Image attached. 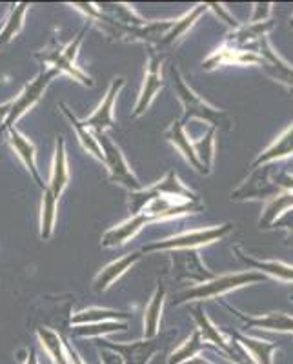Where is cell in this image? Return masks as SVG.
Instances as JSON below:
<instances>
[{
    "instance_id": "36",
    "label": "cell",
    "mask_w": 293,
    "mask_h": 364,
    "mask_svg": "<svg viewBox=\"0 0 293 364\" xmlns=\"http://www.w3.org/2000/svg\"><path fill=\"white\" fill-rule=\"evenodd\" d=\"M184 364H211V363H208V360H204V359H197V357H193V359L186 360Z\"/></svg>"
},
{
    "instance_id": "11",
    "label": "cell",
    "mask_w": 293,
    "mask_h": 364,
    "mask_svg": "<svg viewBox=\"0 0 293 364\" xmlns=\"http://www.w3.org/2000/svg\"><path fill=\"white\" fill-rule=\"evenodd\" d=\"M141 259H142V252H133L124 257H120V259H117V261L110 262L107 266H104V268L97 273L95 279H93V290H95L97 294L106 291L107 288L117 281V279L122 277V275H124L132 266H135L137 262L141 261Z\"/></svg>"
},
{
    "instance_id": "25",
    "label": "cell",
    "mask_w": 293,
    "mask_h": 364,
    "mask_svg": "<svg viewBox=\"0 0 293 364\" xmlns=\"http://www.w3.org/2000/svg\"><path fill=\"white\" fill-rule=\"evenodd\" d=\"M203 348H204V343L203 339H201V331L195 330L193 333H191L190 339H188L186 343H182L181 346H179L171 355H169L168 364H184L186 360L193 359V357L203 350Z\"/></svg>"
},
{
    "instance_id": "10",
    "label": "cell",
    "mask_w": 293,
    "mask_h": 364,
    "mask_svg": "<svg viewBox=\"0 0 293 364\" xmlns=\"http://www.w3.org/2000/svg\"><path fill=\"white\" fill-rule=\"evenodd\" d=\"M124 87V79L122 77H117L112 80L110 87L106 91V97L102 99V102L99 104V108L93 112V115L87 117L86 120H82L86 128H93L95 133H102L106 129L115 128V119H113V106H115L117 95L119 91Z\"/></svg>"
},
{
    "instance_id": "16",
    "label": "cell",
    "mask_w": 293,
    "mask_h": 364,
    "mask_svg": "<svg viewBox=\"0 0 293 364\" xmlns=\"http://www.w3.org/2000/svg\"><path fill=\"white\" fill-rule=\"evenodd\" d=\"M166 299V286L164 282L159 279L157 290L153 294L151 301L146 306L144 311V339H153L159 336V326H161V317H162V306H164Z\"/></svg>"
},
{
    "instance_id": "14",
    "label": "cell",
    "mask_w": 293,
    "mask_h": 364,
    "mask_svg": "<svg viewBox=\"0 0 293 364\" xmlns=\"http://www.w3.org/2000/svg\"><path fill=\"white\" fill-rule=\"evenodd\" d=\"M190 311H191V315H193L195 321H197V324H198L197 330L201 331V339H203V343L204 341H206V343H213L215 346H219L220 350H223V352L226 353L230 359L235 360L237 364H248V363H244L239 355H235V353H233V348L226 343V339L220 336L219 330H217V328L211 324V321L208 318V315L204 314L203 304H195V306H191Z\"/></svg>"
},
{
    "instance_id": "24",
    "label": "cell",
    "mask_w": 293,
    "mask_h": 364,
    "mask_svg": "<svg viewBox=\"0 0 293 364\" xmlns=\"http://www.w3.org/2000/svg\"><path fill=\"white\" fill-rule=\"evenodd\" d=\"M237 341L252 353L255 364H273L272 353L277 350V344L262 343V341L257 339H248V337L244 336H237Z\"/></svg>"
},
{
    "instance_id": "9",
    "label": "cell",
    "mask_w": 293,
    "mask_h": 364,
    "mask_svg": "<svg viewBox=\"0 0 293 364\" xmlns=\"http://www.w3.org/2000/svg\"><path fill=\"white\" fill-rule=\"evenodd\" d=\"M162 70V57L157 53V50L149 48L148 51V66H146V75H144V84H142L141 95L135 104V109L132 113V119H139L141 115H144L146 109L149 108V104L153 102L155 95L164 86V80L161 77Z\"/></svg>"
},
{
    "instance_id": "6",
    "label": "cell",
    "mask_w": 293,
    "mask_h": 364,
    "mask_svg": "<svg viewBox=\"0 0 293 364\" xmlns=\"http://www.w3.org/2000/svg\"><path fill=\"white\" fill-rule=\"evenodd\" d=\"M231 232V224H223V226L208 228V230H198V232H190L182 233L177 237H169V239L159 240V242H151V245H146L141 250L142 253H151L159 252V250H191L197 248L201 245H210L213 240L223 239L224 235Z\"/></svg>"
},
{
    "instance_id": "8",
    "label": "cell",
    "mask_w": 293,
    "mask_h": 364,
    "mask_svg": "<svg viewBox=\"0 0 293 364\" xmlns=\"http://www.w3.org/2000/svg\"><path fill=\"white\" fill-rule=\"evenodd\" d=\"M99 348H106V350H112L117 355H120L122 363L124 364H149L151 357L157 352L162 350V344L159 341V337H153V339H144V341H135V343H112V341L100 339V343H97Z\"/></svg>"
},
{
    "instance_id": "1",
    "label": "cell",
    "mask_w": 293,
    "mask_h": 364,
    "mask_svg": "<svg viewBox=\"0 0 293 364\" xmlns=\"http://www.w3.org/2000/svg\"><path fill=\"white\" fill-rule=\"evenodd\" d=\"M70 181V171H68L66 159V142L63 136H58L55 144L53 166H51L50 182L46 184L44 199H42V213H41V239H51L55 230V219H57V204L64 188Z\"/></svg>"
},
{
    "instance_id": "29",
    "label": "cell",
    "mask_w": 293,
    "mask_h": 364,
    "mask_svg": "<svg viewBox=\"0 0 293 364\" xmlns=\"http://www.w3.org/2000/svg\"><path fill=\"white\" fill-rule=\"evenodd\" d=\"M213 136H215V128H211L206 139L201 142H197L193 148L195 155H197L198 162L203 164L204 173L206 175L211 171V162H213Z\"/></svg>"
},
{
    "instance_id": "34",
    "label": "cell",
    "mask_w": 293,
    "mask_h": 364,
    "mask_svg": "<svg viewBox=\"0 0 293 364\" xmlns=\"http://www.w3.org/2000/svg\"><path fill=\"white\" fill-rule=\"evenodd\" d=\"M64 346H66V352H68V357H70L71 364H84L82 357L79 355V352H77L70 343H64Z\"/></svg>"
},
{
    "instance_id": "7",
    "label": "cell",
    "mask_w": 293,
    "mask_h": 364,
    "mask_svg": "<svg viewBox=\"0 0 293 364\" xmlns=\"http://www.w3.org/2000/svg\"><path fill=\"white\" fill-rule=\"evenodd\" d=\"M255 281H265V275L260 273H235V275H223L219 279H213L210 282H204V284H198L195 288H190L188 291L181 294L175 301V304H182V302H188L191 299H210L217 297V295L224 294L228 290H233V288H239V286L248 284V282Z\"/></svg>"
},
{
    "instance_id": "23",
    "label": "cell",
    "mask_w": 293,
    "mask_h": 364,
    "mask_svg": "<svg viewBox=\"0 0 293 364\" xmlns=\"http://www.w3.org/2000/svg\"><path fill=\"white\" fill-rule=\"evenodd\" d=\"M128 330V323H120V321H106V323L95 324H82V326L73 328L75 337H100L106 333H117V331Z\"/></svg>"
},
{
    "instance_id": "20",
    "label": "cell",
    "mask_w": 293,
    "mask_h": 364,
    "mask_svg": "<svg viewBox=\"0 0 293 364\" xmlns=\"http://www.w3.org/2000/svg\"><path fill=\"white\" fill-rule=\"evenodd\" d=\"M37 337L55 364H71L64 341L58 337L57 331L50 330V328H37Z\"/></svg>"
},
{
    "instance_id": "33",
    "label": "cell",
    "mask_w": 293,
    "mask_h": 364,
    "mask_svg": "<svg viewBox=\"0 0 293 364\" xmlns=\"http://www.w3.org/2000/svg\"><path fill=\"white\" fill-rule=\"evenodd\" d=\"M18 355H21L22 364H38V359H37V353H35V350H24V352H21Z\"/></svg>"
},
{
    "instance_id": "2",
    "label": "cell",
    "mask_w": 293,
    "mask_h": 364,
    "mask_svg": "<svg viewBox=\"0 0 293 364\" xmlns=\"http://www.w3.org/2000/svg\"><path fill=\"white\" fill-rule=\"evenodd\" d=\"M87 29H90V24L84 26L79 31V35H77L70 44L64 46V48L37 51L33 57L37 58L38 63L50 64V66L53 68V70H57L58 73H68L70 77H73L75 80H79L80 84H84V86H93V79H91L90 75H86L82 70H79V68L75 66V58H77V53H79V48L84 41V35L87 33Z\"/></svg>"
},
{
    "instance_id": "17",
    "label": "cell",
    "mask_w": 293,
    "mask_h": 364,
    "mask_svg": "<svg viewBox=\"0 0 293 364\" xmlns=\"http://www.w3.org/2000/svg\"><path fill=\"white\" fill-rule=\"evenodd\" d=\"M58 108L63 109V113H64V115H66V119L71 122V126H73L75 133H77V136H79L80 144H82V148L86 149L87 154L93 155V157H95L97 161L104 162L102 149H100V144H99V141H97L95 133H91L90 128H86L82 120H79V119H77V117L73 115V112H71V109L68 108L66 104L60 102V104H58Z\"/></svg>"
},
{
    "instance_id": "4",
    "label": "cell",
    "mask_w": 293,
    "mask_h": 364,
    "mask_svg": "<svg viewBox=\"0 0 293 364\" xmlns=\"http://www.w3.org/2000/svg\"><path fill=\"white\" fill-rule=\"evenodd\" d=\"M97 141H99L100 149H102L104 155V164L107 166V171H110V182L113 184H119V186L126 188L128 191H139L142 190L141 181L133 175V171L129 170L128 162H126L124 155L120 151L119 146L107 136V133H95Z\"/></svg>"
},
{
    "instance_id": "3",
    "label": "cell",
    "mask_w": 293,
    "mask_h": 364,
    "mask_svg": "<svg viewBox=\"0 0 293 364\" xmlns=\"http://www.w3.org/2000/svg\"><path fill=\"white\" fill-rule=\"evenodd\" d=\"M169 73H171V80H174V87L175 91H177V97L181 99L182 106H184V112H186L184 113V119L181 120L182 124H184L190 117H198V119H204L208 120V122H211L213 128H219V126H226L228 128L230 119H228L226 113L211 108L210 104L204 102L198 95H195V91L184 82V79L181 77V73H179L175 64L169 68Z\"/></svg>"
},
{
    "instance_id": "13",
    "label": "cell",
    "mask_w": 293,
    "mask_h": 364,
    "mask_svg": "<svg viewBox=\"0 0 293 364\" xmlns=\"http://www.w3.org/2000/svg\"><path fill=\"white\" fill-rule=\"evenodd\" d=\"M174 259V275L177 279H193V281H206L211 279V273L206 272L195 248L191 250H179L171 255Z\"/></svg>"
},
{
    "instance_id": "31",
    "label": "cell",
    "mask_w": 293,
    "mask_h": 364,
    "mask_svg": "<svg viewBox=\"0 0 293 364\" xmlns=\"http://www.w3.org/2000/svg\"><path fill=\"white\" fill-rule=\"evenodd\" d=\"M100 363L102 364H124L120 355H117L112 350H106V348H100Z\"/></svg>"
},
{
    "instance_id": "22",
    "label": "cell",
    "mask_w": 293,
    "mask_h": 364,
    "mask_svg": "<svg viewBox=\"0 0 293 364\" xmlns=\"http://www.w3.org/2000/svg\"><path fill=\"white\" fill-rule=\"evenodd\" d=\"M206 9H208L206 4H198L197 8L193 9V11L186 13V15H184L182 18H179V21H174V24H171L169 31L166 33V37L162 38V42H161V46H159V48H166V46L174 44V42L177 41V38L181 37V35L184 33L188 28H191V26H193V22L197 21V18L201 17L204 11H206Z\"/></svg>"
},
{
    "instance_id": "32",
    "label": "cell",
    "mask_w": 293,
    "mask_h": 364,
    "mask_svg": "<svg viewBox=\"0 0 293 364\" xmlns=\"http://www.w3.org/2000/svg\"><path fill=\"white\" fill-rule=\"evenodd\" d=\"M206 8H211V9H213V11L217 13V15H220V17H223L224 21H226L228 24H230V26H237V21H235V18H231L230 15H228V13L224 11V8H223V6H220V4H215V2H211V4H206Z\"/></svg>"
},
{
    "instance_id": "12",
    "label": "cell",
    "mask_w": 293,
    "mask_h": 364,
    "mask_svg": "<svg viewBox=\"0 0 293 364\" xmlns=\"http://www.w3.org/2000/svg\"><path fill=\"white\" fill-rule=\"evenodd\" d=\"M148 223H151V219H149L146 213H142V211L141 213H137V215H132L128 220L120 223L119 226L107 230L102 235L100 245H102L104 248H115V246L126 245V242H128L129 239H133V237L141 232L142 228Z\"/></svg>"
},
{
    "instance_id": "21",
    "label": "cell",
    "mask_w": 293,
    "mask_h": 364,
    "mask_svg": "<svg viewBox=\"0 0 293 364\" xmlns=\"http://www.w3.org/2000/svg\"><path fill=\"white\" fill-rule=\"evenodd\" d=\"M28 8L29 6L26 4V2H21V4L13 6L8 21H6V24H4V28L0 29V48H4L6 44H9L13 38L21 33L22 28H24V17H26V13H28Z\"/></svg>"
},
{
    "instance_id": "18",
    "label": "cell",
    "mask_w": 293,
    "mask_h": 364,
    "mask_svg": "<svg viewBox=\"0 0 293 364\" xmlns=\"http://www.w3.org/2000/svg\"><path fill=\"white\" fill-rule=\"evenodd\" d=\"M166 139H168V141L171 142V144H174L182 155H184V157H186V161L193 166L195 170L204 173L203 164L198 162L197 155H195V149L193 146L190 144V139L186 136V133H184V124H182V122H174V124L169 126V129L166 132Z\"/></svg>"
},
{
    "instance_id": "30",
    "label": "cell",
    "mask_w": 293,
    "mask_h": 364,
    "mask_svg": "<svg viewBox=\"0 0 293 364\" xmlns=\"http://www.w3.org/2000/svg\"><path fill=\"white\" fill-rule=\"evenodd\" d=\"M262 48H265V53L266 57L270 58L273 63V66H275V75H277V79H282L286 80V82L293 84V70H289V68H286L284 64L279 60V58L275 57V55L272 53V50L268 48V44H266V41H262Z\"/></svg>"
},
{
    "instance_id": "5",
    "label": "cell",
    "mask_w": 293,
    "mask_h": 364,
    "mask_svg": "<svg viewBox=\"0 0 293 364\" xmlns=\"http://www.w3.org/2000/svg\"><path fill=\"white\" fill-rule=\"evenodd\" d=\"M57 75H58L57 70H53V68H46V70H42L41 73L37 75V79L31 80V82L22 90V93L17 97V99L11 100V109H9L8 120H6L4 128L0 129V133L6 132V129L9 128H15V122H17V120L28 112V109L33 108L35 104L41 100L46 87L50 86L51 80H53Z\"/></svg>"
},
{
    "instance_id": "28",
    "label": "cell",
    "mask_w": 293,
    "mask_h": 364,
    "mask_svg": "<svg viewBox=\"0 0 293 364\" xmlns=\"http://www.w3.org/2000/svg\"><path fill=\"white\" fill-rule=\"evenodd\" d=\"M237 252L240 253V250H237ZM240 259H243V261L246 262V264L255 266V268H260V269H265V272L272 273V275H277V277L284 279V281H293V268H289V266L281 264V262H259V261H253V259H250V257L243 255V253H240Z\"/></svg>"
},
{
    "instance_id": "27",
    "label": "cell",
    "mask_w": 293,
    "mask_h": 364,
    "mask_svg": "<svg viewBox=\"0 0 293 364\" xmlns=\"http://www.w3.org/2000/svg\"><path fill=\"white\" fill-rule=\"evenodd\" d=\"M293 154V128H289L284 135L279 139L277 142H273L268 149L265 151V155H260L259 159L255 161V166H259L260 162L272 161V159H279L284 157V155Z\"/></svg>"
},
{
    "instance_id": "26",
    "label": "cell",
    "mask_w": 293,
    "mask_h": 364,
    "mask_svg": "<svg viewBox=\"0 0 293 364\" xmlns=\"http://www.w3.org/2000/svg\"><path fill=\"white\" fill-rule=\"evenodd\" d=\"M246 324L250 328H268V330H279V331H293V318L284 314H270L266 317L259 318H246Z\"/></svg>"
},
{
    "instance_id": "15",
    "label": "cell",
    "mask_w": 293,
    "mask_h": 364,
    "mask_svg": "<svg viewBox=\"0 0 293 364\" xmlns=\"http://www.w3.org/2000/svg\"><path fill=\"white\" fill-rule=\"evenodd\" d=\"M9 144H11V148L15 149V154L21 157V161L24 162V166L28 168L29 175L33 177V181L37 182V186L41 188L42 191L46 190V184L44 181H42L41 173H38V168H37V161H35V146L33 142L29 141L28 136L22 135L21 132H18L17 128H9Z\"/></svg>"
},
{
    "instance_id": "19",
    "label": "cell",
    "mask_w": 293,
    "mask_h": 364,
    "mask_svg": "<svg viewBox=\"0 0 293 364\" xmlns=\"http://www.w3.org/2000/svg\"><path fill=\"white\" fill-rule=\"evenodd\" d=\"M129 314L119 310H110V308H90L82 310L77 315L71 317V324L75 326H82V324H95L106 323V321H120V323H128Z\"/></svg>"
},
{
    "instance_id": "35",
    "label": "cell",
    "mask_w": 293,
    "mask_h": 364,
    "mask_svg": "<svg viewBox=\"0 0 293 364\" xmlns=\"http://www.w3.org/2000/svg\"><path fill=\"white\" fill-rule=\"evenodd\" d=\"M9 109H11V100L0 106V129L4 128L6 120H8V115H9Z\"/></svg>"
}]
</instances>
